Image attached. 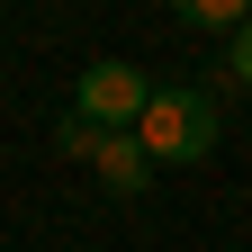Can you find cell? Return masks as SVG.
Instances as JSON below:
<instances>
[{
  "instance_id": "1",
  "label": "cell",
  "mask_w": 252,
  "mask_h": 252,
  "mask_svg": "<svg viewBox=\"0 0 252 252\" xmlns=\"http://www.w3.org/2000/svg\"><path fill=\"white\" fill-rule=\"evenodd\" d=\"M216 135H225V117H216V99L198 81H153V108L135 117L144 162H207Z\"/></svg>"
},
{
  "instance_id": "2",
  "label": "cell",
  "mask_w": 252,
  "mask_h": 252,
  "mask_svg": "<svg viewBox=\"0 0 252 252\" xmlns=\"http://www.w3.org/2000/svg\"><path fill=\"white\" fill-rule=\"evenodd\" d=\"M144 108H153V81H144V63H126V54L81 63V81H72V117L108 126V135H135V117H144Z\"/></svg>"
},
{
  "instance_id": "3",
  "label": "cell",
  "mask_w": 252,
  "mask_h": 252,
  "mask_svg": "<svg viewBox=\"0 0 252 252\" xmlns=\"http://www.w3.org/2000/svg\"><path fill=\"white\" fill-rule=\"evenodd\" d=\"M90 171H99L108 189H126V198H144V189H153V162H144V144H135V135H99Z\"/></svg>"
},
{
  "instance_id": "4",
  "label": "cell",
  "mask_w": 252,
  "mask_h": 252,
  "mask_svg": "<svg viewBox=\"0 0 252 252\" xmlns=\"http://www.w3.org/2000/svg\"><path fill=\"white\" fill-rule=\"evenodd\" d=\"M243 0H180V27H243Z\"/></svg>"
},
{
  "instance_id": "5",
  "label": "cell",
  "mask_w": 252,
  "mask_h": 252,
  "mask_svg": "<svg viewBox=\"0 0 252 252\" xmlns=\"http://www.w3.org/2000/svg\"><path fill=\"white\" fill-rule=\"evenodd\" d=\"M225 72H234V81H243V90H252V18H243V27H234V54H225Z\"/></svg>"
}]
</instances>
